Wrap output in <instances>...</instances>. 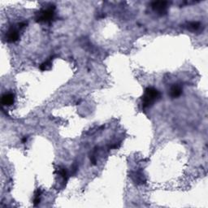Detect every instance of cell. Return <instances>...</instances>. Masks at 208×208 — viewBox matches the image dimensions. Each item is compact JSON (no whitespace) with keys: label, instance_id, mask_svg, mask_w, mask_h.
I'll list each match as a JSON object with an SVG mask.
<instances>
[{"label":"cell","instance_id":"11","mask_svg":"<svg viewBox=\"0 0 208 208\" xmlns=\"http://www.w3.org/2000/svg\"><path fill=\"white\" fill-rule=\"evenodd\" d=\"M39 203H40V197H37V196H35V197H34V200H33V204H34V206H37Z\"/></svg>","mask_w":208,"mask_h":208},{"label":"cell","instance_id":"4","mask_svg":"<svg viewBox=\"0 0 208 208\" xmlns=\"http://www.w3.org/2000/svg\"><path fill=\"white\" fill-rule=\"evenodd\" d=\"M19 33L15 28H11L6 34V39L7 42H15L19 39Z\"/></svg>","mask_w":208,"mask_h":208},{"label":"cell","instance_id":"3","mask_svg":"<svg viewBox=\"0 0 208 208\" xmlns=\"http://www.w3.org/2000/svg\"><path fill=\"white\" fill-rule=\"evenodd\" d=\"M167 4L168 3L164 1H156L152 3V8L159 14L163 15L167 12Z\"/></svg>","mask_w":208,"mask_h":208},{"label":"cell","instance_id":"7","mask_svg":"<svg viewBox=\"0 0 208 208\" xmlns=\"http://www.w3.org/2000/svg\"><path fill=\"white\" fill-rule=\"evenodd\" d=\"M52 58H51L50 60H47L46 61H45L44 63H42L40 65V69L41 71H46V70H48V69H50L51 68V65H52V60H51Z\"/></svg>","mask_w":208,"mask_h":208},{"label":"cell","instance_id":"5","mask_svg":"<svg viewBox=\"0 0 208 208\" xmlns=\"http://www.w3.org/2000/svg\"><path fill=\"white\" fill-rule=\"evenodd\" d=\"M15 101V95L11 93H8V94H5L2 97L1 99V102L3 105L4 106H11L14 103Z\"/></svg>","mask_w":208,"mask_h":208},{"label":"cell","instance_id":"9","mask_svg":"<svg viewBox=\"0 0 208 208\" xmlns=\"http://www.w3.org/2000/svg\"><path fill=\"white\" fill-rule=\"evenodd\" d=\"M200 28V24L198 22H190L189 23L188 29L190 30H197Z\"/></svg>","mask_w":208,"mask_h":208},{"label":"cell","instance_id":"10","mask_svg":"<svg viewBox=\"0 0 208 208\" xmlns=\"http://www.w3.org/2000/svg\"><path fill=\"white\" fill-rule=\"evenodd\" d=\"M60 174L61 175V177H63L64 179V181L67 182V181H68V173H67V171L65 170V168H60Z\"/></svg>","mask_w":208,"mask_h":208},{"label":"cell","instance_id":"12","mask_svg":"<svg viewBox=\"0 0 208 208\" xmlns=\"http://www.w3.org/2000/svg\"><path fill=\"white\" fill-rule=\"evenodd\" d=\"M18 25H19V29H23V28H25V26H27V23H26V22H21V23H20Z\"/></svg>","mask_w":208,"mask_h":208},{"label":"cell","instance_id":"1","mask_svg":"<svg viewBox=\"0 0 208 208\" xmlns=\"http://www.w3.org/2000/svg\"><path fill=\"white\" fill-rule=\"evenodd\" d=\"M159 98H160V93L158 90L153 87H148L146 89L145 94L142 98V107H151L154 104V102L158 100Z\"/></svg>","mask_w":208,"mask_h":208},{"label":"cell","instance_id":"8","mask_svg":"<svg viewBox=\"0 0 208 208\" xmlns=\"http://www.w3.org/2000/svg\"><path fill=\"white\" fill-rule=\"evenodd\" d=\"M134 181H136L137 183H141V184H143V183H145L146 181V180H145V178H144V176L141 174V173H135V178H134Z\"/></svg>","mask_w":208,"mask_h":208},{"label":"cell","instance_id":"13","mask_svg":"<svg viewBox=\"0 0 208 208\" xmlns=\"http://www.w3.org/2000/svg\"><path fill=\"white\" fill-rule=\"evenodd\" d=\"M27 139H28V137H24V138H23V139H22V142H27Z\"/></svg>","mask_w":208,"mask_h":208},{"label":"cell","instance_id":"6","mask_svg":"<svg viewBox=\"0 0 208 208\" xmlns=\"http://www.w3.org/2000/svg\"><path fill=\"white\" fill-rule=\"evenodd\" d=\"M182 94V88L178 86V85H175L171 88V90H170V95L173 97V98H177L181 94Z\"/></svg>","mask_w":208,"mask_h":208},{"label":"cell","instance_id":"2","mask_svg":"<svg viewBox=\"0 0 208 208\" xmlns=\"http://www.w3.org/2000/svg\"><path fill=\"white\" fill-rule=\"evenodd\" d=\"M55 7H51L46 9L40 11L36 17L37 22H50L54 19L55 15Z\"/></svg>","mask_w":208,"mask_h":208}]
</instances>
